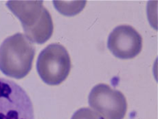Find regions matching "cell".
<instances>
[{
  "label": "cell",
  "instance_id": "obj_1",
  "mask_svg": "<svg viewBox=\"0 0 158 119\" xmlns=\"http://www.w3.org/2000/svg\"><path fill=\"white\" fill-rule=\"evenodd\" d=\"M42 1H8L7 6L21 22L25 35L33 43L43 44L53 32V23Z\"/></svg>",
  "mask_w": 158,
  "mask_h": 119
},
{
  "label": "cell",
  "instance_id": "obj_2",
  "mask_svg": "<svg viewBox=\"0 0 158 119\" xmlns=\"http://www.w3.org/2000/svg\"><path fill=\"white\" fill-rule=\"evenodd\" d=\"M35 54L32 42L25 35L10 36L0 46V70L7 76L22 78L30 71Z\"/></svg>",
  "mask_w": 158,
  "mask_h": 119
},
{
  "label": "cell",
  "instance_id": "obj_3",
  "mask_svg": "<svg viewBox=\"0 0 158 119\" xmlns=\"http://www.w3.org/2000/svg\"><path fill=\"white\" fill-rule=\"evenodd\" d=\"M70 59L66 49L58 43L48 45L40 53L36 62L37 72L46 84L57 85L67 77Z\"/></svg>",
  "mask_w": 158,
  "mask_h": 119
},
{
  "label": "cell",
  "instance_id": "obj_4",
  "mask_svg": "<svg viewBox=\"0 0 158 119\" xmlns=\"http://www.w3.org/2000/svg\"><path fill=\"white\" fill-rule=\"evenodd\" d=\"M0 119H34L32 102L15 81L0 78Z\"/></svg>",
  "mask_w": 158,
  "mask_h": 119
},
{
  "label": "cell",
  "instance_id": "obj_5",
  "mask_svg": "<svg viewBox=\"0 0 158 119\" xmlns=\"http://www.w3.org/2000/svg\"><path fill=\"white\" fill-rule=\"evenodd\" d=\"M88 103L105 119H123L127 112V103L124 95L103 83L92 88L88 96Z\"/></svg>",
  "mask_w": 158,
  "mask_h": 119
},
{
  "label": "cell",
  "instance_id": "obj_6",
  "mask_svg": "<svg viewBox=\"0 0 158 119\" xmlns=\"http://www.w3.org/2000/svg\"><path fill=\"white\" fill-rule=\"evenodd\" d=\"M107 47L119 59H131L140 52L142 48V38L131 26L118 25L109 34Z\"/></svg>",
  "mask_w": 158,
  "mask_h": 119
},
{
  "label": "cell",
  "instance_id": "obj_7",
  "mask_svg": "<svg viewBox=\"0 0 158 119\" xmlns=\"http://www.w3.org/2000/svg\"><path fill=\"white\" fill-rule=\"evenodd\" d=\"M56 9L62 14L67 16L74 15L85 7L86 1H53Z\"/></svg>",
  "mask_w": 158,
  "mask_h": 119
},
{
  "label": "cell",
  "instance_id": "obj_8",
  "mask_svg": "<svg viewBox=\"0 0 158 119\" xmlns=\"http://www.w3.org/2000/svg\"><path fill=\"white\" fill-rule=\"evenodd\" d=\"M71 119H105L99 113L88 107H83L77 110Z\"/></svg>",
  "mask_w": 158,
  "mask_h": 119
}]
</instances>
